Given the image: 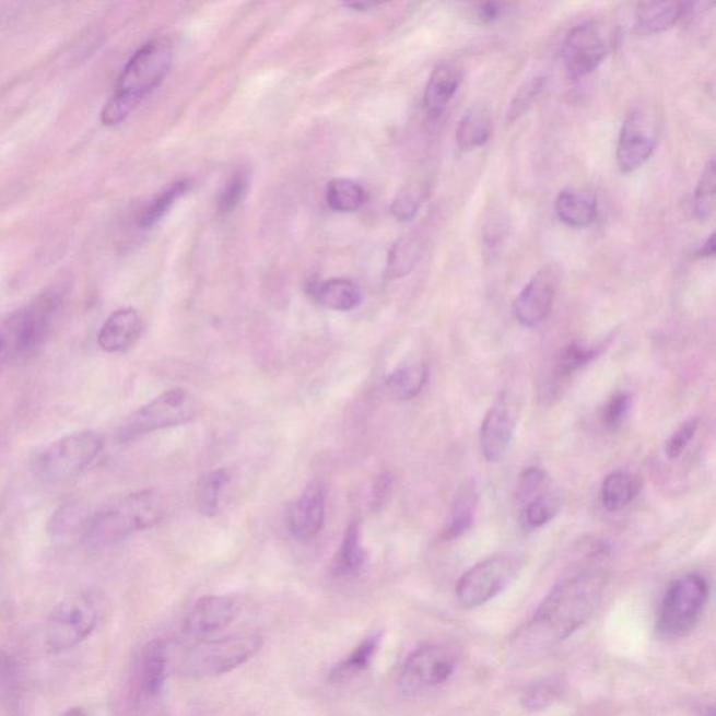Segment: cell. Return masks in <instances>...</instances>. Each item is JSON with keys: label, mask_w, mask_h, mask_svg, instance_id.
Returning <instances> with one entry per match:
<instances>
[{"label": "cell", "mask_w": 716, "mask_h": 716, "mask_svg": "<svg viewBox=\"0 0 716 716\" xmlns=\"http://www.w3.org/2000/svg\"><path fill=\"white\" fill-rule=\"evenodd\" d=\"M560 684L557 682H540L525 691L523 703L525 707L533 711L550 707L557 700Z\"/></svg>", "instance_id": "60d3db41"}, {"label": "cell", "mask_w": 716, "mask_h": 716, "mask_svg": "<svg viewBox=\"0 0 716 716\" xmlns=\"http://www.w3.org/2000/svg\"><path fill=\"white\" fill-rule=\"evenodd\" d=\"M515 427L517 422L507 404L500 402L489 409L480 427V449L488 462H498L507 454Z\"/></svg>", "instance_id": "e0dca14e"}, {"label": "cell", "mask_w": 716, "mask_h": 716, "mask_svg": "<svg viewBox=\"0 0 716 716\" xmlns=\"http://www.w3.org/2000/svg\"><path fill=\"white\" fill-rule=\"evenodd\" d=\"M189 187V179H181V181L169 185L168 188L162 190V192H160L157 197L149 203V207L144 209L142 218L139 220L140 227L152 228L153 225H156L160 220L167 214L168 210L174 207V203L177 202L184 193H187Z\"/></svg>", "instance_id": "e575fe53"}, {"label": "cell", "mask_w": 716, "mask_h": 716, "mask_svg": "<svg viewBox=\"0 0 716 716\" xmlns=\"http://www.w3.org/2000/svg\"><path fill=\"white\" fill-rule=\"evenodd\" d=\"M197 413V400L188 390H167L130 414L119 429V438L130 441L159 430L177 427L192 422Z\"/></svg>", "instance_id": "8992f818"}, {"label": "cell", "mask_w": 716, "mask_h": 716, "mask_svg": "<svg viewBox=\"0 0 716 716\" xmlns=\"http://www.w3.org/2000/svg\"><path fill=\"white\" fill-rule=\"evenodd\" d=\"M365 200L364 188L352 179H334L327 189L328 207L334 212L353 213L363 207Z\"/></svg>", "instance_id": "d6a6232c"}, {"label": "cell", "mask_w": 716, "mask_h": 716, "mask_svg": "<svg viewBox=\"0 0 716 716\" xmlns=\"http://www.w3.org/2000/svg\"><path fill=\"white\" fill-rule=\"evenodd\" d=\"M709 587L700 574H685L674 580L666 590L658 615L656 630L664 638H682L699 624Z\"/></svg>", "instance_id": "5b68a950"}, {"label": "cell", "mask_w": 716, "mask_h": 716, "mask_svg": "<svg viewBox=\"0 0 716 716\" xmlns=\"http://www.w3.org/2000/svg\"><path fill=\"white\" fill-rule=\"evenodd\" d=\"M699 419H690L680 425L676 432L666 441L665 455L668 459H678L685 448L689 447L690 441L693 439L699 429Z\"/></svg>", "instance_id": "b9f144b4"}, {"label": "cell", "mask_w": 716, "mask_h": 716, "mask_svg": "<svg viewBox=\"0 0 716 716\" xmlns=\"http://www.w3.org/2000/svg\"><path fill=\"white\" fill-rule=\"evenodd\" d=\"M462 79V69L454 63L438 64L433 70L424 92V107L430 118L438 119L443 115L457 94Z\"/></svg>", "instance_id": "d6986e66"}, {"label": "cell", "mask_w": 716, "mask_h": 716, "mask_svg": "<svg viewBox=\"0 0 716 716\" xmlns=\"http://www.w3.org/2000/svg\"><path fill=\"white\" fill-rule=\"evenodd\" d=\"M492 114L483 105H474L460 118L457 128V144L462 152L484 146L492 137Z\"/></svg>", "instance_id": "44dd1931"}, {"label": "cell", "mask_w": 716, "mask_h": 716, "mask_svg": "<svg viewBox=\"0 0 716 716\" xmlns=\"http://www.w3.org/2000/svg\"><path fill=\"white\" fill-rule=\"evenodd\" d=\"M555 290H557L555 270L549 267L540 269L514 302V315L518 322L527 328H535L542 324L552 312Z\"/></svg>", "instance_id": "5bb4252c"}, {"label": "cell", "mask_w": 716, "mask_h": 716, "mask_svg": "<svg viewBox=\"0 0 716 716\" xmlns=\"http://www.w3.org/2000/svg\"><path fill=\"white\" fill-rule=\"evenodd\" d=\"M140 679L144 693L159 695L167 680V649L163 641L154 639L143 649Z\"/></svg>", "instance_id": "484cf974"}, {"label": "cell", "mask_w": 716, "mask_h": 716, "mask_svg": "<svg viewBox=\"0 0 716 716\" xmlns=\"http://www.w3.org/2000/svg\"><path fill=\"white\" fill-rule=\"evenodd\" d=\"M238 608L225 596H207L195 603L185 619L184 631L193 638H203L227 627L237 618Z\"/></svg>", "instance_id": "2e32d148"}, {"label": "cell", "mask_w": 716, "mask_h": 716, "mask_svg": "<svg viewBox=\"0 0 716 716\" xmlns=\"http://www.w3.org/2000/svg\"><path fill=\"white\" fill-rule=\"evenodd\" d=\"M62 716H89V715L86 713H84V711H82V709L74 708V709L68 711V713L63 714Z\"/></svg>", "instance_id": "c3c4849f"}, {"label": "cell", "mask_w": 716, "mask_h": 716, "mask_svg": "<svg viewBox=\"0 0 716 716\" xmlns=\"http://www.w3.org/2000/svg\"><path fill=\"white\" fill-rule=\"evenodd\" d=\"M350 9H362V10H367L368 8H372L373 4L369 3H352L348 4Z\"/></svg>", "instance_id": "681fc988"}, {"label": "cell", "mask_w": 716, "mask_h": 716, "mask_svg": "<svg viewBox=\"0 0 716 716\" xmlns=\"http://www.w3.org/2000/svg\"><path fill=\"white\" fill-rule=\"evenodd\" d=\"M262 639L258 635H232L208 641L190 650L184 662L185 673L192 678H214L232 672L258 653Z\"/></svg>", "instance_id": "9c48e42d"}, {"label": "cell", "mask_w": 716, "mask_h": 716, "mask_svg": "<svg viewBox=\"0 0 716 716\" xmlns=\"http://www.w3.org/2000/svg\"><path fill=\"white\" fill-rule=\"evenodd\" d=\"M479 493L473 482H468L459 489L457 498L454 501L447 524L444 528V539L453 540L462 536L472 528L478 510Z\"/></svg>", "instance_id": "d4e9b609"}, {"label": "cell", "mask_w": 716, "mask_h": 716, "mask_svg": "<svg viewBox=\"0 0 716 716\" xmlns=\"http://www.w3.org/2000/svg\"><path fill=\"white\" fill-rule=\"evenodd\" d=\"M13 357H17L16 337H14L12 319L9 317L0 324V368Z\"/></svg>", "instance_id": "ee69618b"}, {"label": "cell", "mask_w": 716, "mask_h": 716, "mask_svg": "<svg viewBox=\"0 0 716 716\" xmlns=\"http://www.w3.org/2000/svg\"><path fill=\"white\" fill-rule=\"evenodd\" d=\"M103 448L102 435L90 430L67 435L35 454L34 473L45 482H67L89 469Z\"/></svg>", "instance_id": "277c9868"}, {"label": "cell", "mask_w": 716, "mask_h": 716, "mask_svg": "<svg viewBox=\"0 0 716 716\" xmlns=\"http://www.w3.org/2000/svg\"><path fill=\"white\" fill-rule=\"evenodd\" d=\"M325 515L327 492L322 483H309L289 510L290 533L303 542L317 538L324 528Z\"/></svg>", "instance_id": "9a60e30c"}, {"label": "cell", "mask_w": 716, "mask_h": 716, "mask_svg": "<svg viewBox=\"0 0 716 716\" xmlns=\"http://www.w3.org/2000/svg\"><path fill=\"white\" fill-rule=\"evenodd\" d=\"M392 476L388 472L379 474L377 480H375L372 494V505L374 509L383 507L385 501L388 500L390 492H392Z\"/></svg>", "instance_id": "f6af8a7d"}, {"label": "cell", "mask_w": 716, "mask_h": 716, "mask_svg": "<svg viewBox=\"0 0 716 716\" xmlns=\"http://www.w3.org/2000/svg\"><path fill=\"white\" fill-rule=\"evenodd\" d=\"M367 561V552L362 544L359 523H352L345 529L342 544L332 561V574L337 578H350L357 575Z\"/></svg>", "instance_id": "7402d4cb"}, {"label": "cell", "mask_w": 716, "mask_h": 716, "mask_svg": "<svg viewBox=\"0 0 716 716\" xmlns=\"http://www.w3.org/2000/svg\"><path fill=\"white\" fill-rule=\"evenodd\" d=\"M164 501L154 490L125 495L105 505L87 520L84 542L104 549L122 542L130 535L157 525L164 517Z\"/></svg>", "instance_id": "3957f363"}, {"label": "cell", "mask_w": 716, "mask_h": 716, "mask_svg": "<svg viewBox=\"0 0 716 716\" xmlns=\"http://www.w3.org/2000/svg\"><path fill=\"white\" fill-rule=\"evenodd\" d=\"M380 637L383 634H375L363 641L352 654L348 656L337 668L330 672L329 680L333 684H342L357 678L365 672L372 665L375 654L379 648Z\"/></svg>", "instance_id": "4dcf8cb0"}, {"label": "cell", "mask_w": 716, "mask_h": 716, "mask_svg": "<svg viewBox=\"0 0 716 716\" xmlns=\"http://www.w3.org/2000/svg\"><path fill=\"white\" fill-rule=\"evenodd\" d=\"M173 57V44L167 38H154L140 47L125 64L113 97L104 105L103 124L114 127L125 121L142 98L164 82Z\"/></svg>", "instance_id": "7a4b0ae2"}, {"label": "cell", "mask_w": 716, "mask_h": 716, "mask_svg": "<svg viewBox=\"0 0 716 716\" xmlns=\"http://www.w3.org/2000/svg\"><path fill=\"white\" fill-rule=\"evenodd\" d=\"M523 565V560L515 554H495L480 561L458 580L459 602L467 608L490 602L517 579Z\"/></svg>", "instance_id": "ba28073f"}, {"label": "cell", "mask_w": 716, "mask_h": 716, "mask_svg": "<svg viewBox=\"0 0 716 716\" xmlns=\"http://www.w3.org/2000/svg\"><path fill=\"white\" fill-rule=\"evenodd\" d=\"M143 324L137 309L121 308L109 315L99 329L97 343L107 353H122L142 333Z\"/></svg>", "instance_id": "ac0fdd59"}, {"label": "cell", "mask_w": 716, "mask_h": 716, "mask_svg": "<svg viewBox=\"0 0 716 716\" xmlns=\"http://www.w3.org/2000/svg\"><path fill=\"white\" fill-rule=\"evenodd\" d=\"M319 305L333 312H350L362 302L357 285L349 279H332L314 290Z\"/></svg>", "instance_id": "83f0119b"}, {"label": "cell", "mask_w": 716, "mask_h": 716, "mask_svg": "<svg viewBox=\"0 0 716 716\" xmlns=\"http://www.w3.org/2000/svg\"><path fill=\"white\" fill-rule=\"evenodd\" d=\"M504 4L490 2L480 4L476 13H478V19L482 23H493L501 16L503 13Z\"/></svg>", "instance_id": "bcb514c9"}, {"label": "cell", "mask_w": 716, "mask_h": 716, "mask_svg": "<svg viewBox=\"0 0 716 716\" xmlns=\"http://www.w3.org/2000/svg\"><path fill=\"white\" fill-rule=\"evenodd\" d=\"M643 490V480L638 474L619 470L605 479L600 490V501L610 513L627 507Z\"/></svg>", "instance_id": "603a6c76"}, {"label": "cell", "mask_w": 716, "mask_h": 716, "mask_svg": "<svg viewBox=\"0 0 716 716\" xmlns=\"http://www.w3.org/2000/svg\"><path fill=\"white\" fill-rule=\"evenodd\" d=\"M555 214L568 227H589L598 218V202L594 195L584 190L565 189L555 200Z\"/></svg>", "instance_id": "ffe728a7"}, {"label": "cell", "mask_w": 716, "mask_h": 716, "mask_svg": "<svg viewBox=\"0 0 716 716\" xmlns=\"http://www.w3.org/2000/svg\"><path fill=\"white\" fill-rule=\"evenodd\" d=\"M599 354V348H590V345L579 342L570 343L557 353L554 362V373L560 378L571 377L585 365L594 362Z\"/></svg>", "instance_id": "836d02e7"}, {"label": "cell", "mask_w": 716, "mask_h": 716, "mask_svg": "<svg viewBox=\"0 0 716 716\" xmlns=\"http://www.w3.org/2000/svg\"><path fill=\"white\" fill-rule=\"evenodd\" d=\"M98 623V610L89 595H74L61 600L45 623V644L51 653L78 647L93 634Z\"/></svg>", "instance_id": "52a82bcc"}, {"label": "cell", "mask_w": 716, "mask_h": 716, "mask_svg": "<svg viewBox=\"0 0 716 716\" xmlns=\"http://www.w3.org/2000/svg\"><path fill=\"white\" fill-rule=\"evenodd\" d=\"M61 307L62 294L51 290L39 295L27 307L10 315L16 337L17 357H28L42 349Z\"/></svg>", "instance_id": "4fadbf2b"}, {"label": "cell", "mask_w": 716, "mask_h": 716, "mask_svg": "<svg viewBox=\"0 0 716 716\" xmlns=\"http://www.w3.org/2000/svg\"><path fill=\"white\" fill-rule=\"evenodd\" d=\"M613 47V34L599 22H587L571 30L563 44L564 67L570 77L584 78L599 68Z\"/></svg>", "instance_id": "8fae6325"}, {"label": "cell", "mask_w": 716, "mask_h": 716, "mask_svg": "<svg viewBox=\"0 0 716 716\" xmlns=\"http://www.w3.org/2000/svg\"><path fill=\"white\" fill-rule=\"evenodd\" d=\"M685 8L688 4L680 2L639 3L635 24L638 32L644 34L662 33L684 16Z\"/></svg>", "instance_id": "cb8c5ba5"}, {"label": "cell", "mask_w": 716, "mask_h": 716, "mask_svg": "<svg viewBox=\"0 0 716 716\" xmlns=\"http://www.w3.org/2000/svg\"><path fill=\"white\" fill-rule=\"evenodd\" d=\"M545 87H548V78L545 77H536L525 82L524 86L514 95L513 102H510L507 121L509 124L518 121L538 102L540 95L544 93Z\"/></svg>", "instance_id": "8d00e7d4"}, {"label": "cell", "mask_w": 716, "mask_h": 716, "mask_svg": "<svg viewBox=\"0 0 716 716\" xmlns=\"http://www.w3.org/2000/svg\"><path fill=\"white\" fill-rule=\"evenodd\" d=\"M658 115L649 104L637 103L625 115L618 144V164L624 174L643 167L658 143Z\"/></svg>", "instance_id": "30bf717a"}, {"label": "cell", "mask_w": 716, "mask_h": 716, "mask_svg": "<svg viewBox=\"0 0 716 716\" xmlns=\"http://www.w3.org/2000/svg\"><path fill=\"white\" fill-rule=\"evenodd\" d=\"M232 474L227 469L213 470L199 480L195 500L200 514L204 517H214L219 513Z\"/></svg>", "instance_id": "1f68e13d"}, {"label": "cell", "mask_w": 716, "mask_h": 716, "mask_svg": "<svg viewBox=\"0 0 716 716\" xmlns=\"http://www.w3.org/2000/svg\"><path fill=\"white\" fill-rule=\"evenodd\" d=\"M249 175L245 169H238L225 184L222 195L219 198V212L222 214L232 213L243 202L248 192Z\"/></svg>", "instance_id": "ab89813d"}, {"label": "cell", "mask_w": 716, "mask_h": 716, "mask_svg": "<svg viewBox=\"0 0 716 716\" xmlns=\"http://www.w3.org/2000/svg\"><path fill=\"white\" fill-rule=\"evenodd\" d=\"M457 664V655L447 645H423L406 659L400 672V685L406 693H423L447 682Z\"/></svg>", "instance_id": "7c38bea8"}, {"label": "cell", "mask_w": 716, "mask_h": 716, "mask_svg": "<svg viewBox=\"0 0 716 716\" xmlns=\"http://www.w3.org/2000/svg\"><path fill=\"white\" fill-rule=\"evenodd\" d=\"M549 488L550 485L518 503L520 523L525 528H542L559 514L560 500Z\"/></svg>", "instance_id": "4316f807"}, {"label": "cell", "mask_w": 716, "mask_h": 716, "mask_svg": "<svg viewBox=\"0 0 716 716\" xmlns=\"http://www.w3.org/2000/svg\"><path fill=\"white\" fill-rule=\"evenodd\" d=\"M631 408H633L631 394L619 390L600 409V422L603 423L606 429L618 430L624 424Z\"/></svg>", "instance_id": "f35d334b"}, {"label": "cell", "mask_w": 716, "mask_h": 716, "mask_svg": "<svg viewBox=\"0 0 716 716\" xmlns=\"http://www.w3.org/2000/svg\"><path fill=\"white\" fill-rule=\"evenodd\" d=\"M715 209V162L711 160L701 175L693 199V213L699 220L713 216Z\"/></svg>", "instance_id": "74e56055"}, {"label": "cell", "mask_w": 716, "mask_h": 716, "mask_svg": "<svg viewBox=\"0 0 716 716\" xmlns=\"http://www.w3.org/2000/svg\"><path fill=\"white\" fill-rule=\"evenodd\" d=\"M715 254V237L714 234L705 242L703 247L700 248L699 255L701 258L714 257Z\"/></svg>", "instance_id": "7dc6e473"}, {"label": "cell", "mask_w": 716, "mask_h": 716, "mask_svg": "<svg viewBox=\"0 0 716 716\" xmlns=\"http://www.w3.org/2000/svg\"><path fill=\"white\" fill-rule=\"evenodd\" d=\"M425 188L423 184L410 183L399 190L395 197L392 204H390V213L399 222H410L418 216L420 208H422Z\"/></svg>", "instance_id": "d590c367"}, {"label": "cell", "mask_w": 716, "mask_h": 716, "mask_svg": "<svg viewBox=\"0 0 716 716\" xmlns=\"http://www.w3.org/2000/svg\"><path fill=\"white\" fill-rule=\"evenodd\" d=\"M605 587L602 574L587 573L563 580L540 605L529 633L544 643L568 638L598 608Z\"/></svg>", "instance_id": "6da1fadb"}, {"label": "cell", "mask_w": 716, "mask_h": 716, "mask_svg": "<svg viewBox=\"0 0 716 716\" xmlns=\"http://www.w3.org/2000/svg\"><path fill=\"white\" fill-rule=\"evenodd\" d=\"M19 670L16 660L7 654H0V695H10L16 688Z\"/></svg>", "instance_id": "7bdbcfd3"}, {"label": "cell", "mask_w": 716, "mask_h": 716, "mask_svg": "<svg viewBox=\"0 0 716 716\" xmlns=\"http://www.w3.org/2000/svg\"><path fill=\"white\" fill-rule=\"evenodd\" d=\"M423 255V243L418 235H404L392 245L387 263V278L399 280L418 267Z\"/></svg>", "instance_id": "f1b7e54d"}, {"label": "cell", "mask_w": 716, "mask_h": 716, "mask_svg": "<svg viewBox=\"0 0 716 716\" xmlns=\"http://www.w3.org/2000/svg\"><path fill=\"white\" fill-rule=\"evenodd\" d=\"M429 379V368L425 364H410L395 369L387 378V390L390 398L404 402L414 399L422 392Z\"/></svg>", "instance_id": "f546056e"}]
</instances>
